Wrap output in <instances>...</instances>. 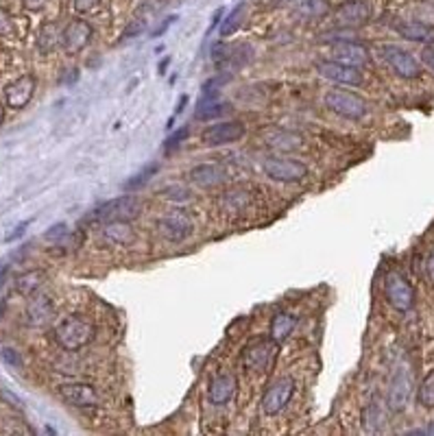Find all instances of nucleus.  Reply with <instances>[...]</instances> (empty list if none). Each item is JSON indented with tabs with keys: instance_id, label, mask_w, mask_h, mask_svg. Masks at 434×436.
Masks as SVG:
<instances>
[{
	"instance_id": "nucleus-29",
	"label": "nucleus",
	"mask_w": 434,
	"mask_h": 436,
	"mask_svg": "<svg viewBox=\"0 0 434 436\" xmlns=\"http://www.w3.org/2000/svg\"><path fill=\"white\" fill-rule=\"evenodd\" d=\"M266 142L273 148H277V151H297V148H302V135L275 129V131H271V138Z\"/></svg>"
},
{
	"instance_id": "nucleus-28",
	"label": "nucleus",
	"mask_w": 434,
	"mask_h": 436,
	"mask_svg": "<svg viewBox=\"0 0 434 436\" xmlns=\"http://www.w3.org/2000/svg\"><path fill=\"white\" fill-rule=\"evenodd\" d=\"M44 281H46V273H44V270H28V273H22L16 279V290L22 297H33L35 293L42 290Z\"/></svg>"
},
{
	"instance_id": "nucleus-42",
	"label": "nucleus",
	"mask_w": 434,
	"mask_h": 436,
	"mask_svg": "<svg viewBox=\"0 0 434 436\" xmlns=\"http://www.w3.org/2000/svg\"><path fill=\"white\" fill-rule=\"evenodd\" d=\"M11 33V20H9V16L7 13L0 9V37L3 35H9Z\"/></svg>"
},
{
	"instance_id": "nucleus-31",
	"label": "nucleus",
	"mask_w": 434,
	"mask_h": 436,
	"mask_svg": "<svg viewBox=\"0 0 434 436\" xmlns=\"http://www.w3.org/2000/svg\"><path fill=\"white\" fill-rule=\"evenodd\" d=\"M382 421H384V417H382V410H380V403L371 401L367 408L363 410V426H365V430L378 432L380 426H382Z\"/></svg>"
},
{
	"instance_id": "nucleus-5",
	"label": "nucleus",
	"mask_w": 434,
	"mask_h": 436,
	"mask_svg": "<svg viewBox=\"0 0 434 436\" xmlns=\"http://www.w3.org/2000/svg\"><path fill=\"white\" fill-rule=\"evenodd\" d=\"M142 212V201L133 194H127V197H118L112 199L107 203H103L94 209V214L89 216L92 220H101V223H110V220H131L140 216Z\"/></svg>"
},
{
	"instance_id": "nucleus-18",
	"label": "nucleus",
	"mask_w": 434,
	"mask_h": 436,
	"mask_svg": "<svg viewBox=\"0 0 434 436\" xmlns=\"http://www.w3.org/2000/svg\"><path fill=\"white\" fill-rule=\"evenodd\" d=\"M31 302L26 306V325L31 327H44L49 325L55 317V306H53V299L49 295H33L28 297Z\"/></svg>"
},
{
	"instance_id": "nucleus-41",
	"label": "nucleus",
	"mask_w": 434,
	"mask_h": 436,
	"mask_svg": "<svg viewBox=\"0 0 434 436\" xmlns=\"http://www.w3.org/2000/svg\"><path fill=\"white\" fill-rule=\"evenodd\" d=\"M422 62L434 72V44H428V46L424 49V53H422Z\"/></svg>"
},
{
	"instance_id": "nucleus-44",
	"label": "nucleus",
	"mask_w": 434,
	"mask_h": 436,
	"mask_svg": "<svg viewBox=\"0 0 434 436\" xmlns=\"http://www.w3.org/2000/svg\"><path fill=\"white\" fill-rule=\"evenodd\" d=\"M26 227H28V220H24L22 225H18V229H16V232H13L11 236H7V240H16V238H18L20 234H24V229H26Z\"/></svg>"
},
{
	"instance_id": "nucleus-9",
	"label": "nucleus",
	"mask_w": 434,
	"mask_h": 436,
	"mask_svg": "<svg viewBox=\"0 0 434 436\" xmlns=\"http://www.w3.org/2000/svg\"><path fill=\"white\" fill-rule=\"evenodd\" d=\"M245 135V125L241 120H225V123L209 125L201 133V142L205 146H225L238 142Z\"/></svg>"
},
{
	"instance_id": "nucleus-16",
	"label": "nucleus",
	"mask_w": 434,
	"mask_h": 436,
	"mask_svg": "<svg viewBox=\"0 0 434 436\" xmlns=\"http://www.w3.org/2000/svg\"><path fill=\"white\" fill-rule=\"evenodd\" d=\"M332 59L347 66L363 68L369 64V51L354 40H338L332 46Z\"/></svg>"
},
{
	"instance_id": "nucleus-45",
	"label": "nucleus",
	"mask_w": 434,
	"mask_h": 436,
	"mask_svg": "<svg viewBox=\"0 0 434 436\" xmlns=\"http://www.w3.org/2000/svg\"><path fill=\"white\" fill-rule=\"evenodd\" d=\"M426 266H428V275H430V279L434 281V251L430 253V258H428V264H426Z\"/></svg>"
},
{
	"instance_id": "nucleus-48",
	"label": "nucleus",
	"mask_w": 434,
	"mask_h": 436,
	"mask_svg": "<svg viewBox=\"0 0 434 436\" xmlns=\"http://www.w3.org/2000/svg\"><path fill=\"white\" fill-rule=\"evenodd\" d=\"M3 120H5V107H3V103H0V125H3Z\"/></svg>"
},
{
	"instance_id": "nucleus-46",
	"label": "nucleus",
	"mask_w": 434,
	"mask_h": 436,
	"mask_svg": "<svg viewBox=\"0 0 434 436\" xmlns=\"http://www.w3.org/2000/svg\"><path fill=\"white\" fill-rule=\"evenodd\" d=\"M0 395H3L5 399H9L13 406H16V408H20V399L16 397V395H11V393H7V390H3V393H0Z\"/></svg>"
},
{
	"instance_id": "nucleus-6",
	"label": "nucleus",
	"mask_w": 434,
	"mask_h": 436,
	"mask_svg": "<svg viewBox=\"0 0 434 436\" xmlns=\"http://www.w3.org/2000/svg\"><path fill=\"white\" fill-rule=\"evenodd\" d=\"M384 297L388 306L395 308L397 312H408L415 306V288L397 270L384 277Z\"/></svg>"
},
{
	"instance_id": "nucleus-39",
	"label": "nucleus",
	"mask_w": 434,
	"mask_h": 436,
	"mask_svg": "<svg viewBox=\"0 0 434 436\" xmlns=\"http://www.w3.org/2000/svg\"><path fill=\"white\" fill-rule=\"evenodd\" d=\"M3 360L7 365H11V367H22V360H20V356H18V351L16 349H3Z\"/></svg>"
},
{
	"instance_id": "nucleus-8",
	"label": "nucleus",
	"mask_w": 434,
	"mask_h": 436,
	"mask_svg": "<svg viewBox=\"0 0 434 436\" xmlns=\"http://www.w3.org/2000/svg\"><path fill=\"white\" fill-rule=\"evenodd\" d=\"M380 55L388 64V68L397 74V77L408 79V81L422 77V66H419L417 59L408 51H403L401 46H395V44H384V46H380Z\"/></svg>"
},
{
	"instance_id": "nucleus-10",
	"label": "nucleus",
	"mask_w": 434,
	"mask_h": 436,
	"mask_svg": "<svg viewBox=\"0 0 434 436\" xmlns=\"http://www.w3.org/2000/svg\"><path fill=\"white\" fill-rule=\"evenodd\" d=\"M157 232L162 238L171 240V243H182V240H186L190 234H192V218L182 212V209H175V212H168L166 216L157 218Z\"/></svg>"
},
{
	"instance_id": "nucleus-19",
	"label": "nucleus",
	"mask_w": 434,
	"mask_h": 436,
	"mask_svg": "<svg viewBox=\"0 0 434 436\" xmlns=\"http://www.w3.org/2000/svg\"><path fill=\"white\" fill-rule=\"evenodd\" d=\"M212 55L218 68H227V66L234 68V66H243L247 62L251 49L247 44H216Z\"/></svg>"
},
{
	"instance_id": "nucleus-43",
	"label": "nucleus",
	"mask_w": 434,
	"mask_h": 436,
	"mask_svg": "<svg viewBox=\"0 0 434 436\" xmlns=\"http://www.w3.org/2000/svg\"><path fill=\"white\" fill-rule=\"evenodd\" d=\"M297 3H302V0H271L273 7H293Z\"/></svg>"
},
{
	"instance_id": "nucleus-13",
	"label": "nucleus",
	"mask_w": 434,
	"mask_h": 436,
	"mask_svg": "<svg viewBox=\"0 0 434 436\" xmlns=\"http://www.w3.org/2000/svg\"><path fill=\"white\" fill-rule=\"evenodd\" d=\"M92 26H89V22L77 18V20H72L64 26V35H62V49L68 53V55H77L81 53L89 40H92Z\"/></svg>"
},
{
	"instance_id": "nucleus-34",
	"label": "nucleus",
	"mask_w": 434,
	"mask_h": 436,
	"mask_svg": "<svg viewBox=\"0 0 434 436\" xmlns=\"http://www.w3.org/2000/svg\"><path fill=\"white\" fill-rule=\"evenodd\" d=\"M159 194H162L164 199L177 201V203H184V201L190 199V192H188V188H184V186H168V188H164Z\"/></svg>"
},
{
	"instance_id": "nucleus-11",
	"label": "nucleus",
	"mask_w": 434,
	"mask_h": 436,
	"mask_svg": "<svg viewBox=\"0 0 434 436\" xmlns=\"http://www.w3.org/2000/svg\"><path fill=\"white\" fill-rule=\"evenodd\" d=\"M317 72L323 79L338 83V85H361L363 83V72L356 66H347L340 62H319L317 64Z\"/></svg>"
},
{
	"instance_id": "nucleus-17",
	"label": "nucleus",
	"mask_w": 434,
	"mask_h": 436,
	"mask_svg": "<svg viewBox=\"0 0 434 436\" xmlns=\"http://www.w3.org/2000/svg\"><path fill=\"white\" fill-rule=\"evenodd\" d=\"M33 94H35V77H31V74H22L20 79L7 85L5 101L11 110H22L28 105V101L33 98Z\"/></svg>"
},
{
	"instance_id": "nucleus-40",
	"label": "nucleus",
	"mask_w": 434,
	"mask_h": 436,
	"mask_svg": "<svg viewBox=\"0 0 434 436\" xmlns=\"http://www.w3.org/2000/svg\"><path fill=\"white\" fill-rule=\"evenodd\" d=\"M155 171H157V166H153V168L148 166V168H146V171H142V173H140L136 179H131V182L127 184V188H129V190H131V188H138L140 184H144V182H146V179H148V175H153Z\"/></svg>"
},
{
	"instance_id": "nucleus-2",
	"label": "nucleus",
	"mask_w": 434,
	"mask_h": 436,
	"mask_svg": "<svg viewBox=\"0 0 434 436\" xmlns=\"http://www.w3.org/2000/svg\"><path fill=\"white\" fill-rule=\"evenodd\" d=\"M325 107L347 120H361L367 116V110H369L367 101L363 96L347 92V89H330V92L325 94Z\"/></svg>"
},
{
	"instance_id": "nucleus-35",
	"label": "nucleus",
	"mask_w": 434,
	"mask_h": 436,
	"mask_svg": "<svg viewBox=\"0 0 434 436\" xmlns=\"http://www.w3.org/2000/svg\"><path fill=\"white\" fill-rule=\"evenodd\" d=\"M144 26H146V22H144L142 18L133 20V22L125 28V33H123V42H125V40H131V37H136V35H140V33L144 31Z\"/></svg>"
},
{
	"instance_id": "nucleus-25",
	"label": "nucleus",
	"mask_w": 434,
	"mask_h": 436,
	"mask_svg": "<svg viewBox=\"0 0 434 436\" xmlns=\"http://www.w3.org/2000/svg\"><path fill=\"white\" fill-rule=\"evenodd\" d=\"M330 13V3L327 0H302L295 5V18L299 20H319Z\"/></svg>"
},
{
	"instance_id": "nucleus-14",
	"label": "nucleus",
	"mask_w": 434,
	"mask_h": 436,
	"mask_svg": "<svg viewBox=\"0 0 434 436\" xmlns=\"http://www.w3.org/2000/svg\"><path fill=\"white\" fill-rule=\"evenodd\" d=\"M413 390V378L406 367H399L391 380V388H388V408L393 412H401L408 406Z\"/></svg>"
},
{
	"instance_id": "nucleus-38",
	"label": "nucleus",
	"mask_w": 434,
	"mask_h": 436,
	"mask_svg": "<svg viewBox=\"0 0 434 436\" xmlns=\"http://www.w3.org/2000/svg\"><path fill=\"white\" fill-rule=\"evenodd\" d=\"M101 5V0H74V9L79 13H89Z\"/></svg>"
},
{
	"instance_id": "nucleus-22",
	"label": "nucleus",
	"mask_w": 434,
	"mask_h": 436,
	"mask_svg": "<svg viewBox=\"0 0 434 436\" xmlns=\"http://www.w3.org/2000/svg\"><path fill=\"white\" fill-rule=\"evenodd\" d=\"M395 31L408 42H417V44H434V26L426 24V22H417V20H408L395 26Z\"/></svg>"
},
{
	"instance_id": "nucleus-36",
	"label": "nucleus",
	"mask_w": 434,
	"mask_h": 436,
	"mask_svg": "<svg viewBox=\"0 0 434 436\" xmlns=\"http://www.w3.org/2000/svg\"><path fill=\"white\" fill-rule=\"evenodd\" d=\"M188 133H190V129H188V127H184V129H179L177 133H173L171 138L166 140V151H171V148H175V146L182 144V140H186V138H188Z\"/></svg>"
},
{
	"instance_id": "nucleus-21",
	"label": "nucleus",
	"mask_w": 434,
	"mask_h": 436,
	"mask_svg": "<svg viewBox=\"0 0 434 436\" xmlns=\"http://www.w3.org/2000/svg\"><path fill=\"white\" fill-rule=\"evenodd\" d=\"M190 182L199 188H214L218 184H223V179H225V171H223L218 164H199V166H194L190 173Z\"/></svg>"
},
{
	"instance_id": "nucleus-15",
	"label": "nucleus",
	"mask_w": 434,
	"mask_h": 436,
	"mask_svg": "<svg viewBox=\"0 0 434 436\" xmlns=\"http://www.w3.org/2000/svg\"><path fill=\"white\" fill-rule=\"evenodd\" d=\"M371 7L367 0H347L334 11V20L338 26H361L369 22Z\"/></svg>"
},
{
	"instance_id": "nucleus-20",
	"label": "nucleus",
	"mask_w": 434,
	"mask_h": 436,
	"mask_svg": "<svg viewBox=\"0 0 434 436\" xmlns=\"http://www.w3.org/2000/svg\"><path fill=\"white\" fill-rule=\"evenodd\" d=\"M236 388H238V380L234 378V375L232 373H220L212 382H209L207 397L214 406H225L234 397Z\"/></svg>"
},
{
	"instance_id": "nucleus-1",
	"label": "nucleus",
	"mask_w": 434,
	"mask_h": 436,
	"mask_svg": "<svg viewBox=\"0 0 434 436\" xmlns=\"http://www.w3.org/2000/svg\"><path fill=\"white\" fill-rule=\"evenodd\" d=\"M96 336V327L81 314H72L55 327V340L66 351H79L87 347Z\"/></svg>"
},
{
	"instance_id": "nucleus-23",
	"label": "nucleus",
	"mask_w": 434,
	"mask_h": 436,
	"mask_svg": "<svg viewBox=\"0 0 434 436\" xmlns=\"http://www.w3.org/2000/svg\"><path fill=\"white\" fill-rule=\"evenodd\" d=\"M103 236H105L107 243L118 245V247H127V245L133 243V229H131L129 220H110V223H105Z\"/></svg>"
},
{
	"instance_id": "nucleus-33",
	"label": "nucleus",
	"mask_w": 434,
	"mask_h": 436,
	"mask_svg": "<svg viewBox=\"0 0 434 436\" xmlns=\"http://www.w3.org/2000/svg\"><path fill=\"white\" fill-rule=\"evenodd\" d=\"M249 197L247 192H227L225 199H223V205H225L229 212H243V209L249 205Z\"/></svg>"
},
{
	"instance_id": "nucleus-12",
	"label": "nucleus",
	"mask_w": 434,
	"mask_h": 436,
	"mask_svg": "<svg viewBox=\"0 0 434 436\" xmlns=\"http://www.w3.org/2000/svg\"><path fill=\"white\" fill-rule=\"evenodd\" d=\"M59 397L66 403L74 406V408H96L101 401L96 388L92 384H83V382L62 384L59 386Z\"/></svg>"
},
{
	"instance_id": "nucleus-30",
	"label": "nucleus",
	"mask_w": 434,
	"mask_h": 436,
	"mask_svg": "<svg viewBox=\"0 0 434 436\" xmlns=\"http://www.w3.org/2000/svg\"><path fill=\"white\" fill-rule=\"evenodd\" d=\"M417 401L424 406V408H434V369L426 375V378L422 380V384H419V390H417Z\"/></svg>"
},
{
	"instance_id": "nucleus-47",
	"label": "nucleus",
	"mask_w": 434,
	"mask_h": 436,
	"mask_svg": "<svg viewBox=\"0 0 434 436\" xmlns=\"http://www.w3.org/2000/svg\"><path fill=\"white\" fill-rule=\"evenodd\" d=\"M410 434H434V424H432L430 428H426V430H415V432H410Z\"/></svg>"
},
{
	"instance_id": "nucleus-37",
	"label": "nucleus",
	"mask_w": 434,
	"mask_h": 436,
	"mask_svg": "<svg viewBox=\"0 0 434 436\" xmlns=\"http://www.w3.org/2000/svg\"><path fill=\"white\" fill-rule=\"evenodd\" d=\"M66 236H68V227H66L64 223L53 225L51 232H46V238H49V240H57V243H59V240H64Z\"/></svg>"
},
{
	"instance_id": "nucleus-27",
	"label": "nucleus",
	"mask_w": 434,
	"mask_h": 436,
	"mask_svg": "<svg viewBox=\"0 0 434 436\" xmlns=\"http://www.w3.org/2000/svg\"><path fill=\"white\" fill-rule=\"evenodd\" d=\"M62 35H64V28H59V24H44L42 31H40V37H37V49L40 53L49 55L53 53L55 49L62 46Z\"/></svg>"
},
{
	"instance_id": "nucleus-3",
	"label": "nucleus",
	"mask_w": 434,
	"mask_h": 436,
	"mask_svg": "<svg viewBox=\"0 0 434 436\" xmlns=\"http://www.w3.org/2000/svg\"><path fill=\"white\" fill-rule=\"evenodd\" d=\"M279 351V342L273 338H260L256 342H251L243 351V367L247 371H256L264 373L275 365V358Z\"/></svg>"
},
{
	"instance_id": "nucleus-24",
	"label": "nucleus",
	"mask_w": 434,
	"mask_h": 436,
	"mask_svg": "<svg viewBox=\"0 0 434 436\" xmlns=\"http://www.w3.org/2000/svg\"><path fill=\"white\" fill-rule=\"evenodd\" d=\"M297 323H299L297 314L286 312V310L277 312L275 317H273V321H271V338L281 345L286 338H290V334L295 332Z\"/></svg>"
},
{
	"instance_id": "nucleus-32",
	"label": "nucleus",
	"mask_w": 434,
	"mask_h": 436,
	"mask_svg": "<svg viewBox=\"0 0 434 436\" xmlns=\"http://www.w3.org/2000/svg\"><path fill=\"white\" fill-rule=\"evenodd\" d=\"M243 18H245V5H238L229 16L223 20V24H220V37H227V35H232V33H236L238 31V26H241V22H243Z\"/></svg>"
},
{
	"instance_id": "nucleus-26",
	"label": "nucleus",
	"mask_w": 434,
	"mask_h": 436,
	"mask_svg": "<svg viewBox=\"0 0 434 436\" xmlns=\"http://www.w3.org/2000/svg\"><path fill=\"white\" fill-rule=\"evenodd\" d=\"M229 110V103L225 101H218L216 96H203L197 105V110H194V118L197 120H212L218 118Z\"/></svg>"
},
{
	"instance_id": "nucleus-7",
	"label": "nucleus",
	"mask_w": 434,
	"mask_h": 436,
	"mask_svg": "<svg viewBox=\"0 0 434 436\" xmlns=\"http://www.w3.org/2000/svg\"><path fill=\"white\" fill-rule=\"evenodd\" d=\"M295 386L297 384L290 375H284V378H277L275 382L268 384V388L262 395V412L268 417L279 415L290 403V399L295 395Z\"/></svg>"
},
{
	"instance_id": "nucleus-4",
	"label": "nucleus",
	"mask_w": 434,
	"mask_h": 436,
	"mask_svg": "<svg viewBox=\"0 0 434 436\" xmlns=\"http://www.w3.org/2000/svg\"><path fill=\"white\" fill-rule=\"evenodd\" d=\"M262 171L268 179L281 184H299L308 177V166L290 157H268L262 162Z\"/></svg>"
}]
</instances>
